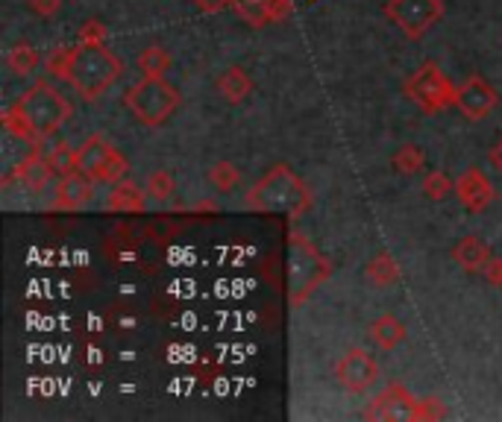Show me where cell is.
Instances as JSON below:
<instances>
[{
  "mask_svg": "<svg viewBox=\"0 0 502 422\" xmlns=\"http://www.w3.org/2000/svg\"><path fill=\"white\" fill-rule=\"evenodd\" d=\"M244 203L247 208L264 211V215H285L291 220H297L312 208V191L288 165H273L268 174L247 191Z\"/></svg>",
  "mask_w": 502,
  "mask_h": 422,
  "instance_id": "obj_1",
  "label": "cell"
},
{
  "mask_svg": "<svg viewBox=\"0 0 502 422\" xmlns=\"http://www.w3.org/2000/svg\"><path fill=\"white\" fill-rule=\"evenodd\" d=\"M124 74V62L121 56L106 47V45H91V42H79L71 53V68H68V83L83 100H100L106 91H109L118 76Z\"/></svg>",
  "mask_w": 502,
  "mask_h": 422,
  "instance_id": "obj_2",
  "label": "cell"
},
{
  "mask_svg": "<svg viewBox=\"0 0 502 422\" xmlns=\"http://www.w3.org/2000/svg\"><path fill=\"white\" fill-rule=\"evenodd\" d=\"M329 276H333V264L317 253V246L306 235L291 229L288 235V299H291V306L294 308L302 306Z\"/></svg>",
  "mask_w": 502,
  "mask_h": 422,
  "instance_id": "obj_3",
  "label": "cell"
},
{
  "mask_svg": "<svg viewBox=\"0 0 502 422\" xmlns=\"http://www.w3.org/2000/svg\"><path fill=\"white\" fill-rule=\"evenodd\" d=\"M15 106H18V112L24 115V121L30 124L36 141L56 136V132L74 117L71 100L65 97L53 83H47V79L36 83L33 88H26Z\"/></svg>",
  "mask_w": 502,
  "mask_h": 422,
  "instance_id": "obj_4",
  "label": "cell"
},
{
  "mask_svg": "<svg viewBox=\"0 0 502 422\" xmlns=\"http://www.w3.org/2000/svg\"><path fill=\"white\" fill-rule=\"evenodd\" d=\"M127 109L144 126H162L179 109V91L165 76H141L124 95Z\"/></svg>",
  "mask_w": 502,
  "mask_h": 422,
  "instance_id": "obj_5",
  "label": "cell"
},
{
  "mask_svg": "<svg viewBox=\"0 0 502 422\" xmlns=\"http://www.w3.org/2000/svg\"><path fill=\"white\" fill-rule=\"evenodd\" d=\"M456 88L458 85H453V79L441 71L438 62H423L403 85L405 97L426 115H438L446 106H456Z\"/></svg>",
  "mask_w": 502,
  "mask_h": 422,
  "instance_id": "obj_6",
  "label": "cell"
},
{
  "mask_svg": "<svg viewBox=\"0 0 502 422\" xmlns=\"http://www.w3.org/2000/svg\"><path fill=\"white\" fill-rule=\"evenodd\" d=\"M385 15L408 38H423L444 15L441 0H388Z\"/></svg>",
  "mask_w": 502,
  "mask_h": 422,
  "instance_id": "obj_7",
  "label": "cell"
},
{
  "mask_svg": "<svg viewBox=\"0 0 502 422\" xmlns=\"http://www.w3.org/2000/svg\"><path fill=\"white\" fill-rule=\"evenodd\" d=\"M364 419H426L423 414V399L412 396V390L403 385H388L374 402L364 407Z\"/></svg>",
  "mask_w": 502,
  "mask_h": 422,
  "instance_id": "obj_8",
  "label": "cell"
},
{
  "mask_svg": "<svg viewBox=\"0 0 502 422\" xmlns=\"http://www.w3.org/2000/svg\"><path fill=\"white\" fill-rule=\"evenodd\" d=\"M382 376L379 364L374 361V355H367L364 349H350L343 352L335 364V378L343 390L350 393H367L376 385V378Z\"/></svg>",
  "mask_w": 502,
  "mask_h": 422,
  "instance_id": "obj_9",
  "label": "cell"
},
{
  "mask_svg": "<svg viewBox=\"0 0 502 422\" xmlns=\"http://www.w3.org/2000/svg\"><path fill=\"white\" fill-rule=\"evenodd\" d=\"M499 103V91L487 83L482 74H470L465 83L456 88V109L467 117V121H482Z\"/></svg>",
  "mask_w": 502,
  "mask_h": 422,
  "instance_id": "obj_10",
  "label": "cell"
},
{
  "mask_svg": "<svg viewBox=\"0 0 502 422\" xmlns=\"http://www.w3.org/2000/svg\"><path fill=\"white\" fill-rule=\"evenodd\" d=\"M232 9L238 12V18L256 26V30L276 21H285L294 12L291 0H232Z\"/></svg>",
  "mask_w": 502,
  "mask_h": 422,
  "instance_id": "obj_11",
  "label": "cell"
},
{
  "mask_svg": "<svg viewBox=\"0 0 502 422\" xmlns=\"http://www.w3.org/2000/svg\"><path fill=\"white\" fill-rule=\"evenodd\" d=\"M456 196H458V203L470 211V215H479V211H485L494 200V185L487 182V176L482 174V170L470 167L456 179Z\"/></svg>",
  "mask_w": 502,
  "mask_h": 422,
  "instance_id": "obj_12",
  "label": "cell"
},
{
  "mask_svg": "<svg viewBox=\"0 0 502 422\" xmlns=\"http://www.w3.org/2000/svg\"><path fill=\"white\" fill-rule=\"evenodd\" d=\"M91 194H95V179L74 170V174H68V176H59L53 208L56 211H79L91 200Z\"/></svg>",
  "mask_w": 502,
  "mask_h": 422,
  "instance_id": "obj_13",
  "label": "cell"
},
{
  "mask_svg": "<svg viewBox=\"0 0 502 422\" xmlns=\"http://www.w3.org/2000/svg\"><path fill=\"white\" fill-rule=\"evenodd\" d=\"M15 179H21V185L30 194H38V191H45L47 185L53 182V179H59L56 176V170L50 167V162L47 158H42L38 153H30V158H24V162L12 170V174H6V179H4V185H9V182H15Z\"/></svg>",
  "mask_w": 502,
  "mask_h": 422,
  "instance_id": "obj_14",
  "label": "cell"
},
{
  "mask_svg": "<svg viewBox=\"0 0 502 422\" xmlns=\"http://www.w3.org/2000/svg\"><path fill=\"white\" fill-rule=\"evenodd\" d=\"M453 261L467 273H485L487 264H491V249L479 235H465L453 246Z\"/></svg>",
  "mask_w": 502,
  "mask_h": 422,
  "instance_id": "obj_15",
  "label": "cell"
},
{
  "mask_svg": "<svg viewBox=\"0 0 502 422\" xmlns=\"http://www.w3.org/2000/svg\"><path fill=\"white\" fill-rule=\"evenodd\" d=\"M112 150H115V147H112V144L106 141L103 136H91V138H86V141L77 147V153H74V158H77V170L97 182L100 167L106 165V158L112 156Z\"/></svg>",
  "mask_w": 502,
  "mask_h": 422,
  "instance_id": "obj_16",
  "label": "cell"
},
{
  "mask_svg": "<svg viewBox=\"0 0 502 422\" xmlns=\"http://www.w3.org/2000/svg\"><path fill=\"white\" fill-rule=\"evenodd\" d=\"M370 340L376 343L379 349H385V352H391V349H396L400 343L408 337V328H405V323L403 320H396L394 314H382L379 320H374L370 323Z\"/></svg>",
  "mask_w": 502,
  "mask_h": 422,
  "instance_id": "obj_17",
  "label": "cell"
},
{
  "mask_svg": "<svg viewBox=\"0 0 502 422\" xmlns=\"http://www.w3.org/2000/svg\"><path fill=\"white\" fill-rule=\"evenodd\" d=\"M400 276H403V270H400V264L394 261L391 253H376L374 258L367 261V267H364L367 285L370 287H382V290L400 282Z\"/></svg>",
  "mask_w": 502,
  "mask_h": 422,
  "instance_id": "obj_18",
  "label": "cell"
},
{
  "mask_svg": "<svg viewBox=\"0 0 502 422\" xmlns=\"http://www.w3.org/2000/svg\"><path fill=\"white\" fill-rule=\"evenodd\" d=\"M218 91H220V97L227 100V103H244L247 95L253 91V83H250V76L244 68H227L220 76H218Z\"/></svg>",
  "mask_w": 502,
  "mask_h": 422,
  "instance_id": "obj_19",
  "label": "cell"
},
{
  "mask_svg": "<svg viewBox=\"0 0 502 422\" xmlns=\"http://www.w3.org/2000/svg\"><path fill=\"white\" fill-rule=\"evenodd\" d=\"M106 206L112 211H144V206H148V191H141L136 182H115Z\"/></svg>",
  "mask_w": 502,
  "mask_h": 422,
  "instance_id": "obj_20",
  "label": "cell"
},
{
  "mask_svg": "<svg viewBox=\"0 0 502 422\" xmlns=\"http://www.w3.org/2000/svg\"><path fill=\"white\" fill-rule=\"evenodd\" d=\"M6 65L15 76H33L38 68V50L30 45H15L6 53Z\"/></svg>",
  "mask_w": 502,
  "mask_h": 422,
  "instance_id": "obj_21",
  "label": "cell"
},
{
  "mask_svg": "<svg viewBox=\"0 0 502 422\" xmlns=\"http://www.w3.org/2000/svg\"><path fill=\"white\" fill-rule=\"evenodd\" d=\"M170 65H174V59H170V53L162 50L159 45H150L148 50L138 56V71L144 76H165L170 71Z\"/></svg>",
  "mask_w": 502,
  "mask_h": 422,
  "instance_id": "obj_22",
  "label": "cell"
},
{
  "mask_svg": "<svg viewBox=\"0 0 502 422\" xmlns=\"http://www.w3.org/2000/svg\"><path fill=\"white\" fill-rule=\"evenodd\" d=\"M144 191H148V196L156 203L170 200L174 191H177L174 174H170V170H153V174L148 176V182H144Z\"/></svg>",
  "mask_w": 502,
  "mask_h": 422,
  "instance_id": "obj_23",
  "label": "cell"
},
{
  "mask_svg": "<svg viewBox=\"0 0 502 422\" xmlns=\"http://www.w3.org/2000/svg\"><path fill=\"white\" fill-rule=\"evenodd\" d=\"M391 165H394V170H400V174L412 176V174H417V170H423V165H426V156H423V150L417 147V144H405V147H400L394 153Z\"/></svg>",
  "mask_w": 502,
  "mask_h": 422,
  "instance_id": "obj_24",
  "label": "cell"
},
{
  "mask_svg": "<svg viewBox=\"0 0 502 422\" xmlns=\"http://www.w3.org/2000/svg\"><path fill=\"white\" fill-rule=\"evenodd\" d=\"M209 182L215 185L220 194H230V191L238 188L241 174H238L232 162H215V165H211V170H209Z\"/></svg>",
  "mask_w": 502,
  "mask_h": 422,
  "instance_id": "obj_25",
  "label": "cell"
},
{
  "mask_svg": "<svg viewBox=\"0 0 502 422\" xmlns=\"http://www.w3.org/2000/svg\"><path fill=\"white\" fill-rule=\"evenodd\" d=\"M423 194L435 203L446 200V194H456V182L449 179L444 170H432V174H426V179H423Z\"/></svg>",
  "mask_w": 502,
  "mask_h": 422,
  "instance_id": "obj_26",
  "label": "cell"
},
{
  "mask_svg": "<svg viewBox=\"0 0 502 422\" xmlns=\"http://www.w3.org/2000/svg\"><path fill=\"white\" fill-rule=\"evenodd\" d=\"M129 170V162H127V156L121 150H112V156L106 158V165L100 167V174H97V182H121V176Z\"/></svg>",
  "mask_w": 502,
  "mask_h": 422,
  "instance_id": "obj_27",
  "label": "cell"
},
{
  "mask_svg": "<svg viewBox=\"0 0 502 422\" xmlns=\"http://www.w3.org/2000/svg\"><path fill=\"white\" fill-rule=\"evenodd\" d=\"M4 126L12 132V136H18V138H24V141H30V144H36V136H33V129H30V124L24 121V115L18 112V106H9V109L4 112Z\"/></svg>",
  "mask_w": 502,
  "mask_h": 422,
  "instance_id": "obj_28",
  "label": "cell"
},
{
  "mask_svg": "<svg viewBox=\"0 0 502 422\" xmlns=\"http://www.w3.org/2000/svg\"><path fill=\"white\" fill-rule=\"evenodd\" d=\"M71 53H74V47L68 50V47H62V50H56L53 56L47 59V71L56 76V79H68V68H71Z\"/></svg>",
  "mask_w": 502,
  "mask_h": 422,
  "instance_id": "obj_29",
  "label": "cell"
},
{
  "mask_svg": "<svg viewBox=\"0 0 502 422\" xmlns=\"http://www.w3.org/2000/svg\"><path fill=\"white\" fill-rule=\"evenodd\" d=\"M106 38V26L100 21H88L83 26V33H79V42H91V45H103Z\"/></svg>",
  "mask_w": 502,
  "mask_h": 422,
  "instance_id": "obj_30",
  "label": "cell"
},
{
  "mask_svg": "<svg viewBox=\"0 0 502 422\" xmlns=\"http://www.w3.org/2000/svg\"><path fill=\"white\" fill-rule=\"evenodd\" d=\"M26 4H30V9L42 18H53L62 9V0H26Z\"/></svg>",
  "mask_w": 502,
  "mask_h": 422,
  "instance_id": "obj_31",
  "label": "cell"
},
{
  "mask_svg": "<svg viewBox=\"0 0 502 422\" xmlns=\"http://www.w3.org/2000/svg\"><path fill=\"white\" fill-rule=\"evenodd\" d=\"M194 6L200 12H206V15H218V12L232 6V0H194Z\"/></svg>",
  "mask_w": 502,
  "mask_h": 422,
  "instance_id": "obj_32",
  "label": "cell"
},
{
  "mask_svg": "<svg viewBox=\"0 0 502 422\" xmlns=\"http://www.w3.org/2000/svg\"><path fill=\"white\" fill-rule=\"evenodd\" d=\"M485 279L502 287V258H491V264H487V270H485Z\"/></svg>",
  "mask_w": 502,
  "mask_h": 422,
  "instance_id": "obj_33",
  "label": "cell"
},
{
  "mask_svg": "<svg viewBox=\"0 0 502 422\" xmlns=\"http://www.w3.org/2000/svg\"><path fill=\"white\" fill-rule=\"evenodd\" d=\"M423 414H426V419H441L446 411L438 399H423Z\"/></svg>",
  "mask_w": 502,
  "mask_h": 422,
  "instance_id": "obj_34",
  "label": "cell"
},
{
  "mask_svg": "<svg viewBox=\"0 0 502 422\" xmlns=\"http://www.w3.org/2000/svg\"><path fill=\"white\" fill-rule=\"evenodd\" d=\"M487 158H491V165H494V167L499 170V174H502V138L494 144V150L487 153Z\"/></svg>",
  "mask_w": 502,
  "mask_h": 422,
  "instance_id": "obj_35",
  "label": "cell"
}]
</instances>
